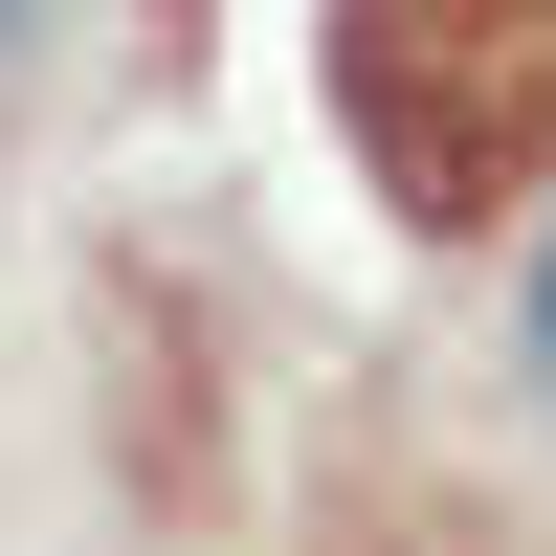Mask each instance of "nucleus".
Here are the masks:
<instances>
[{
    "instance_id": "1",
    "label": "nucleus",
    "mask_w": 556,
    "mask_h": 556,
    "mask_svg": "<svg viewBox=\"0 0 556 556\" xmlns=\"http://www.w3.org/2000/svg\"><path fill=\"white\" fill-rule=\"evenodd\" d=\"M312 45L401 223H490L556 156V0H312Z\"/></svg>"
},
{
    "instance_id": "2",
    "label": "nucleus",
    "mask_w": 556,
    "mask_h": 556,
    "mask_svg": "<svg viewBox=\"0 0 556 556\" xmlns=\"http://www.w3.org/2000/svg\"><path fill=\"white\" fill-rule=\"evenodd\" d=\"M513 356H534V401H556V223H534V290H513Z\"/></svg>"
}]
</instances>
